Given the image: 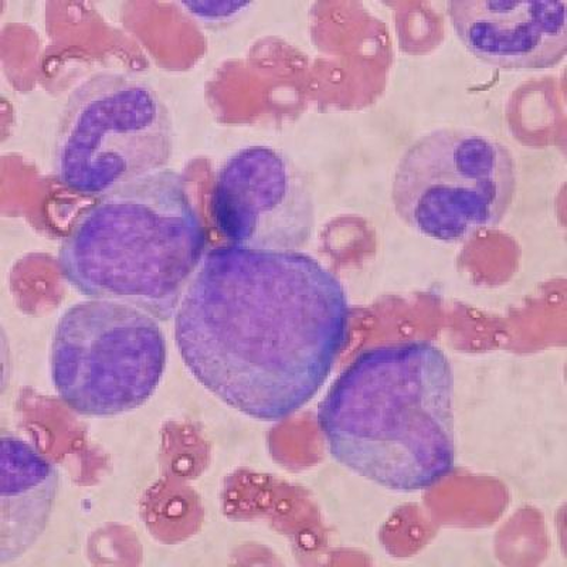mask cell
Here are the masks:
<instances>
[{
    "instance_id": "1",
    "label": "cell",
    "mask_w": 567,
    "mask_h": 567,
    "mask_svg": "<svg viewBox=\"0 0 567 567\" xmlns=\"http://www.w3.org/2000/svg\"><path fill=\"white\" fill-rule=\"evenodd\" d=\"M192 377L247 417L281 422L327 383L351 328L341 281L302 251L213 248L175 312Z\"/></svg>"
},
{
    "instance_id": "2",
    "label": "cell",
    "mask_w": 567,
    "mask_h": 567,
    "mask_svg": "<svg viewBox=\"0 0 567 567\" xmlns=\"http://www.w3.org/2000/svg\"><path fill=\"white\" fill-rule=\"evenodd\" d=\"M318 423L352 473L402 493L432 488L454 468L452 364L427 342L369 349L332 384Z\"/></svg>"
},
{
    "instance_id": "3",
    "label": "cell",
    "mask_w": 567,
    "mask_h": 567,
    "mask_svg": "<svg viewBox=\"0 0 567 567\" xmlns=\"http://www.w3.org/2000/svg\"><path fill=\"white\" fill-rule=\"evenodd\" d=\"M206 246L185 181L164 169L116 187L81 213L59 265L89 300L126 303L159 321L175 316Z\"/></svg>"
},
{
    "instance_id": "4",
    "label": "cell",
    "mask_w": 567,
    "mask_h": 567,
    "mask_svg": "<svg viewBox=\"0 0 567 567\" xmlns=\"http://www.w3.org/2000/svg\"><path fill=\"white\" fill-rule=\"evenodd\" d=\"M174 150L168 106L144 80L100 73L70 94L60 116L54 171L74 194L103 196L165 169Z\"/></svg>"
},
{
    "instance_id": "5",
    "label": "cell",
    "mask_w": 567,
    "mask_h": 567,
    "mask_svg": "<svg viewBox=\"0 0 567 567\" xmlns=\"http://www.w3.org/2000/svg\"><path fill=\"white\" fill-rule=\"evenodd\" d=\"M165 367L158 319L140 308L81 301L55 326L50 354L54 389L83 416L113 417L141 408L158 389Z\"/></svg>"
},
{
    "instance_id": "6",
    "label": "cell",
    "mask_w": 567,
    "mask_h": 567,
    "mask_svg": "<svg viewBox=\"0 0 567 567\" xmlns=\"http://www.w3.org/2000/svg\"><path fill=\"white\" fill-rule=\"evenodd\" d=\"M516 189L513 154L471 130L432 131L409 146L393 176L400 219L440 241L468 239L504 219Z\"/></svg>"
},
{
    "instance_id": "7",
    "label": "cell",
    "mask_w": 567,
    "mask_h": 567,
    "mask_svg": "<svg viewBox=\"0 0 567 567\" xmlns=\"http://www.w3.org/2000/svg\"><path fill=\"white\" fill-rule=\"evenodd\" d=\"M213 221L230 245L300 251L311 237L316 206L306 177L280 151L235 152L213 182Z\"/></svg>"
},
{
    "instance_id": "8",
    "label": "cell",
    "mask_w": 567,
    "mask_h": 567,
    "mask_svg": "<svg viewBox=\"0 0 567 567\" xmlns=\"http://www.w3.org/2000/svg\"><path fill=\"white\" fill-rule=\"evenodd\" d=\"M447 12L465 49L504 70L554 68L567 50L566 2L460 0Z\"/></svg>"
},
{
    "instance_id": "9",
    "label": "cell",
    "mask_w": 567,
    "mask_h": 567,
    "mask_svg": "<svg viewBox=\"0 0 567 567\" xmlns=\"http://www.w3.org/2000/svg\"><path fill=\"white\" fill-rule=\"evenodd\" d=\"M58 473L29 444L2 442V549L0 561L19 558L42 534L52 513Z\"/></svg>"
},
{
    "instance_id": "10",
    "label": "cell",
    "mask_w": 567,
    "mask_h": 567,
    "mask_svg": "<svg viewBox=\"0 0 567 567\" xmlns=\"http://www.w3.org/2000/svg\"><path fill=\"white\" fill-rule=\"evenodd\" d=\"M250 7V3L237 2H190L184 3V8L189 10L195 17L204 20H220L236 17L241 10Z\"/></svg>"
}]
</instances>
